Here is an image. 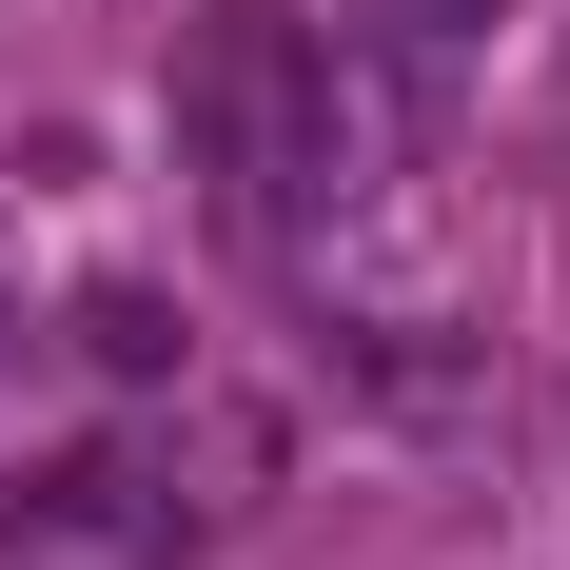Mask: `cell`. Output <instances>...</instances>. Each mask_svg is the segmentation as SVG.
I'll return each instance as SVG.
<instances>
[{"label":"cell","mask_w":570,"mask_h":570,"mask_svg":"<svg viewBox=\"0 0 570 570\" xmlns=\"http://www.w3.org/2000/svg\"><path fill=\"white\" fill-rule=\"evenodd\" d=\"M354 20H374V40H394V59H453L472 20H512V0H354Z\"/></svg>","instance_id":"obj_3"},{"label":"cell","mask_w":570,"mask_h":570,"mask_svg":"<svg viewBox=\"0 0 570 570\" xmlns=\"http://www.w3.org/2000/svg\"><path fill=\"white\" fill-rule=\"evenodd\" d=\"M0 570H20V551H0Z\"/></svg>","instance_id":"obj_4"},{"label":"cell","mask_w":570,"mask_h":570,"mask_svg":"<svg viewBox=\"0 0 570 570\" xmlns=\"http://www.w3.org/2000/svg\"><path fill=\"white\" fill-rule=\"evenodd\" d=\"M315 354H335V394H374V413H413V433L492 394V335H472V315H413V295H374V315H335Z\"/></svg>","instance_id":"obj_1"},{"label":"cell","mask_w":570,"mask_h":570,"mask_svg":"<svg viewBox=\"0 0 570 570\" xmlns=\"http://www.w3.org/2000/svg\"><path fill=\"white\" fill-rule=\"evenodd\" d=\"M79 354H99V374H177V295H79Z\"/></svg>","instance_id":"obj_2"}]
</instances>
